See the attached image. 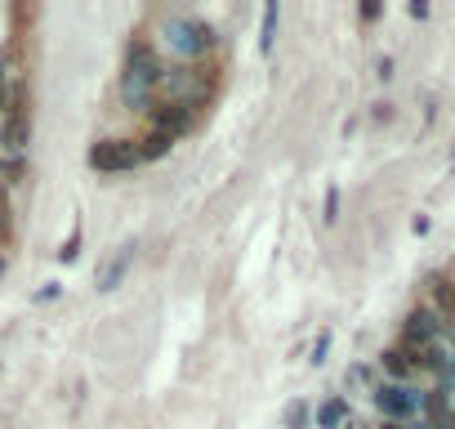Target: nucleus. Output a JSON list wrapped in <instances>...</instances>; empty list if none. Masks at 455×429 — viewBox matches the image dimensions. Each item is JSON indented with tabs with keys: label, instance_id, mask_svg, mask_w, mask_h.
Instances as JSON below:
<instances>
[{
	"label": "nucleus",
	"instance_id": "obj_8",
	"mask_svg": "<svg viewBox=\"0 0 455 429\" xmlns=\"http://www.w3.org/2000/svg\"><path fill=\"white\" fill-rule=\"evenodd\" d=\"M424 304L442 313V322L455 331V273H433L424 282Z\"/></svg>",
	"mask_w": 455,
	"mask_h": 429
},
{
	"label": "nucleus",
	"instance_id": "obj_15",
	"mask_svg": "<svg viewBox=\"0 0 455 429\" xmlns=\"http://www.w3.org/2000/svg\"><path fill=\"white\" fill-rule=\"evenodd\" d=\"M273 32H277V5L264 10V28H259V50H264V54L273 50Z\"/></svg>",
	"mask_w": 455,
	"mask_h": 429
},
{
	"label": "nucleus",
	"instance_id": "obj_16",
	"mask_svg": "<svg viewBox=\"0 0 455 429\" xmlns=\"http://www.w3.org/2000/svg\"><path fill=\"white\" fill-rule=\"evenodd\" d=\"M308 416H313L308 402H291V407H286V425H291V429H308Z\"/></svg>",
	"mask_w": 455,
	"mask_h": 429
},
{
	"label": "nucleus",
	"instance_id": "obj_13",
	"mask_svg": "<svg viewBox=\"0 0 455 429\" xmlns=\"http://www.w3.org/2000/svg\"><path fill=\"white\" fill-rule=\"evenodd\" d=\"M23 179H28V166H23V157H0V188L23 183Z\"/></svg>",
	"mask_w": 455,
	"mask_h": 429
},
{
	"label": "nucleus",
	"instance_id": "obj_6",
	"mask_svg": "<svg viewBox=\"0 0 455 429\" xmlns=\"http://www.w3.org/2000/svg\"><path fill=\"white\" fill-rule=\"evenodd\" d=\"M90 166L103 170V174L134 170V166H139V148H134V139H99V143L90 148Z\"/></svg>",
	"mask_w": 455,
	"mask_h": 429
},
{
	"label": "nucleus",
	"instance_id": "obj_12",
	"mask_svg": "<svg viewBox=\"0 0 455 429\" xmlns=\"http://www.w3.org/2000/svg\"><path fill=\"white\" fill-rule=\"evenodd\" d=\"M130 255H134V247H125V251H121V255H116V260H112L103 273H99V287H103V291H112V287L121 282V273L130 269Z\"/></svg>",
	"mask_w": 455,
	"mask_h": 429
},
{
	"label": "nucleus",
	"instance_id": "obj_18",
	"mask_svg": "<svg viewBox=\"0 0 455 429\" xmlns=\"http://www.w3.org/2000/svg\"><path fill=\"white\" fill-rule=\"evenodd\" d=\"M379 429H415V425H397V420H384Z\"/></svg>",
	"mask_w": 455,
	"mask_h": 429
},
{
	"label": "nucleus",
	"instance_id": "obj_1",
	"mask_svg": "<svg viewBox=\"0 0 455 429\" xmlns=\"http://www.w3.org/2000/svg\"><path fill=\"white\" fill-rule=\"evenodd\" d=\"M161 77H165V59L156 54V45H152L148 36H134V41L125 45V72H121V94H125V103L148 112L152 99H156Z\"/></svg>",
	"mask_w": 455,
	"mask_h": 429
},
{
	"label": "nucleus",
	"instance_id": "obj_17",
	"mask_svg": "<svg viewBox=\"0 0 455 429\" xmlns=\"http://www.w3.org/2000/svg\"><path fill=\"white\" fill-rule=\"evenodd\" d=\"M10 99H14V81H10L5 63H0V112H10Z\"/></svg>",
	"mask_w": 455,
	"mask_h": 429
},
{
	"label": "nucleus",
	"instance_id": "obj_5",
	"mask_svg": "<svg viewBox=\"0 0 455 429\" xmlns=\"http://www.w3.org/2000/svg\"><path fill=\"white\" fill-rule=\"evenodd\" d=\"M375 402H379V411H384L388 420H397V425H406V416L424 411V393L411 389V384H393V380L375 384Z\"/></svg>",
	"mask_w": 455,
	"mask_h": 429
},
{
	"label": "nucleus",
	"instance_id": "obj_14",
	"mask_svg": "<svg viewBox=\"0 0 455 429\" xmlns=\"http://www.w3.org/2000/svg\"><path fill=\"white\" fill-rule=\"evenodd\" d=\"M14 238V206H10V188H0V247Z\"/></svg>",
	"mask_w": 455,
	"mask_h": 429
},
{
	"label": "nucleus",
	"instance_id": "obj_10",
	"mask_svg": "<svg viewBox=\"0 0 455 429\" xmlns=\"http://www.w3.org/2000/svg\"><path fill=\"white\" fill-rule=\"evenodd\" d=\"M134 148H139V161H161V157L174 148V139H170L165 130H152V125H148V130L134 139Z\"/></svg>",
	"mask_w": 455,
	"mask_h": 429
},
{
	"label": "nucleus",
	"instance_id": "obj_3",
	"mask_svg": "<svg viewBox=\"0 0 455 429\" xmlns=\"http://www.w3.org/2000/svg\"><path fill=\"white\" fill-rule=\"evenodd\" d=\"M32 139V85L28 81H14V99H10V112H5V125H0V148L10 157H19Z\"/></svg>",
	"mask_w": 455,
	"mask_h": 429
},
{
	"label": "nucleus",
	"instance_id": "obj_11",
	"mask_svg": "<svg viewBox=\"0 0 455 429\" xmlns=\"http://www.w3.org/2000/svg\"><path fill=\"white\" fill-rule=\"evenodd\" d=\"M348 425V402L344 398H326L317 407V429H344Z\"/></svg>",
	"mask_w": 455,
	"mask_h": 429
},
{
	"label": "nucleus",
	"instance_id": "obj_7",
	"mask_svg": "<svg viewBox=\"0 0 455 429\" xmlns=\"http://www.w3.org/2000/svg\"><path fill=\"white\" fill-rule=\"evenodd\" d=\"M442 313L437 309H428V304H419V309H411L406 313V322H402V340L406 344H433V340H442Z\"/></svg>",
	"mask_w": 455,
	"mask_h": 429
},
{
	"label": "nucleus",
	"instance_id": "obj_9",
	"mask_svg": "<svg viewBox=\"0 0 455 429\" xmlns=\"http://www.w3.org/2000/svg\"><path fill=\"white\" fill-rule=\"evenodd\" d=\"M379 367H384V376H388L393 384H411V376H415V362H411V353H406L402 340L379 353Z\"/></svg>",
	"mask_w": 455,
	"mask_h": 429
},
{
	"label": "nucleus",
	"instance_id": "obj_2",
	"mask_svg": "<svg viewBox=\"0 0 455 429\" xmlns=\"http://www.w3.org/2000/svg\"><path fill=\"white\" fill-rule=\"evenodd\" d=\"M165 45L183 59V63H201V59H214V50H219V36H214V28L210 23H201V19H165Z\"/></svg>",
	"mask_w": 455,
	"mask_h": 429
},
{
	"label": "nucleus",
	"instance_id": "obj_4",
	"mask_svg": "<svg viewBox=\"0 0 455 429\" xmlns=\"http://www.w3.org/2000/svg\"><path fill=\"white\" fill-rule=\"evenodd\" d=\"M201 117H205V112H201V108H188V103H152V108H148V125H152V130H165L174 143H179L183 134H192V130L201 125Z\"/></svg>",
	"mask_w": 455,
	"mask_h": 429
}]
</instances>
